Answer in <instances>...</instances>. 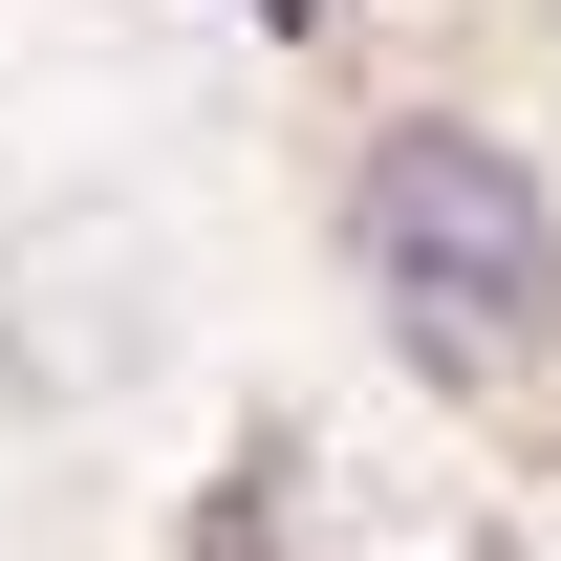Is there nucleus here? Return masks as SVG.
Wrapping results in <instances>:
<instances>
[{"instance_id":"f257e3e1","label":"nucleus","mask_w":561,"mask_h":561,"mask_svg":"<svg viewBox=\"0 0 561 561\" xmlns=\"http://www.w3.org/2000/svg\"><path fill=\"white\" fill-rule=\"evenodd\" d=\"M367 280L411 302V346L518 367L561 324V216H540V173H518L496 130H389L367 151Z\"/></svg>"}]
</instances>
